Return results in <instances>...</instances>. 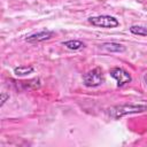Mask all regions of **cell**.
I'll use <instances>...</instances> for the list:
<instances>
[{
  "label": "cell",
  "instance_id": "1",
  "mask_svg": "<svg viewBox=\"0 0 147 147\" xmlns=\"http://www.w3.org/2000/svg\"><path fill=\"white\" fill-rule=\"evenodd\" d=\"M146 110H147V105L144 103H123L110 107L108 109V116L114 119H118L126 115L140 114Z\"/></svg>",
  "mask_w": 147,
  "mask_h": 147
},
{
  "label": "cell",
  "instance_id": "2",
  "mask_svg": "<svg viewBox=\"0 0 147 147\" xmlns=\"http://www.w3.org/2000/svg\"><path fill=\"white\" fill-rule=\"evenodd\" d=\"M88 23L96 28H105V29H114L119 25V21L110 15H99L92 16L88 18Z\"/></svg>",
  "mask_w": 147,
  "mask_h": 147
},
{
  "label": "cell",
  "instance_id": "3",
  "mask_svg": "<svg viewBox=\"0 0 147 147\" xmlns=\"http://www.w3.org/2000/svg\"><path fill=\"white\" fill-rule=\"evenodd\" d=\"M105 82V76L101 68L96 67L90 71H87L83 76V83L87 87H98Z\"/></svg>",
  "mask_w": 147,
  "mask_h": 147
},
{
  "label": "cell",
  "instance_id": "4",
  "mask_svg": "<svg viewBox=\"0 0 147 147\" xmlns=\"http://www.w3.org/2000/svg\"><path fill=\"white\" fill-rule=\"evenodd\" d=\"M110 76L116 80L117 86H124L129 83H131L132 77L129 74V71H126L124 68L121 67H115L113 69H110Z\"/></svg>",
  "mask_w": 147,
  "mask_h": 147
},
{
  "label": "cell",
  "instance_id": "5",
  "mask_svg": "<svg viewBox=\"0 0 147 147\" xmlns=\"http://www.w3.org/2000/svg\"><path fill=\"white\" fill-rule=\"evenodd\" d=\"M13 83H14V87L22 92L36 90V88L40 87V85H41V82L39 78H33V79H29V80H13Z\"/></svg>",
  "mask_w": 147,
  "mask_h": 147
},
{
  "label": "cell",
  "instance_id": "6",
  "mask_svg": "<svg viewBox=\"0 0 147 147\" xmlns=\"http://www.w3.org/2000/svg\"><path fill=\"white\" fill-rule=\"evenodd\" d=\"M54 34H55V32H54L53 30L45 29V30H41V31H38V32H36V33H32V34L28 36V37L25 38V41L31 42V44L41 42V41H45V40L51 39Z\"/></svg>",
  "mask_w": 147,
  "mask_h": 147
},
{
  "label": "cell",
  "instance_id": "7",
  "mask_svg": "<svg viewBox=\"0 0 147 147\" xmlns=\"http://www.w3.org/2000/svg\"><path fill=\"white\" fill-rule=\"evenodd\" d=\"M101 46H102V48H105L108 52L121 53V52H124L125 51V47L122 44H118V42H105Z\"/></svg>",
  "mask_w": 147,
  "mask_h": 147
},
{
  "label": "cell",
  "instance_id": "8",
  "mask_svg": "<svg viewBox=\"0 0 147 147\" xmlns=\"http://www.w3.org/2000/svg\"><path fill=\"white\" fill-rule=\"evenodd\" d=\"M62 45L65 46L67 48L71 49V51H77V49H80V48H83V47L85 46L84 42H83L82 40H78V39H74V40L71 39V40L63 41Z\"/></svg>",
  "mask_w": 147,
  "mask_h": 147
},
{
  "label": "cell",
  "instance_id": "9",
  "mask_svg": "<svg viewBox=\"0 0 147 147\" xmlns=\"http://www.w3.org/2000/svg\"><path fill=\"white\" fill-rule=\"evenodd\" d=\"M33 70H34V68L33 67H31V65H21V67H16L15 69H14V74L16 75V76H26V75H29V74H32L33 72Z\"/></svg>",
  "mask_w": 147,
  "mask_h": 147
},
{
  "label": "cell",
  "instance_id": "10",
  "mask_svg": "<svg viewBox=\"0 0 147 147\" xmlns=\"http://www.w3.org/2000/svg\"><path fill=\"white\" fill-rule=\"evenodd\" d=\"M130 32L136 36H147V28L141 25H132L130 28Z\"/></svg>",
  "mask_w": 147,
  "mask_h": 147
},
{
  "label": "cell",
  "instance_id": "11",
  "mask_svg": "<svg viewBox=\"0 0 147 147\" xmlns=\"http://www.w3.org/2000/svg\"><path fill=\"white\" fill-rule=\"evenodd\" d=\"M7 100H9V94H7V93H5V92H3V93H1V100H0L1 102H0V106L2 107Z\"/></svg>",
  "mask_w": 147,
  "mask_h": 147
},
{
  "label": "cell",
  "instance_id": "12",
  "mask_svg": "<svg viewBox=\"0 0 147 147\" xmlns=\"http://www.w3.org/2000/svg\"><path fill=\"white\" fill-rule=\"evenodd\" d=\"M145 82H146V83H147V75H146V76H145Z\"/></svg>",
  "mask_w": 147,
  "mask_h": 147
}]
</instances>
